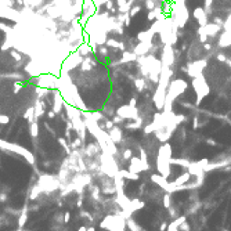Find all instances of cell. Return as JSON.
Masks as SVG:
<instances>
[{"mask_svg": "<svg viewBox=\"0 0 231 231\" xmlns=\"http://www.w3.org/2000/svg\"><path fill=\"white\" fill-rule=\"evenodd\" d=\"M141 11V6L140 4H136V6H133L130 9V11H129V15L130 17H134V15H137V14Z\"/></svg>", "mask_w": 231, "mask_h": 231, "instance_id": "4dcf8cb0", "label": "cell"}, {"mask_svg": "<svg viewBox=\"0 0 231 231\" xmlns=\"http://www.w3.org/2000/svg\"><path fill=\"white\" fill-rule=\"evenodd\" d=\"M112 122L115 123V125H121V123H123V118H121V116H118V115H115L112 118Z\"/></svg>", "mask_w": 231, "mask_h": 231, "instance_id": "f35d334b", "label": "cell"}, {"mask_svg": "<svg viewBox=\"0 0 231 231\" xmlns=\"http://www.w3.org/2000/svg\"><path fill=\"white\" fill-rule=\"evenodd\" d=\"M227 64H228V65L231 67V60H227Z\"/></svg>", "mask_w": 231, "mask_h": 231, "instance_id": "c3c4849f", "label": "cell"}, {"mask_svg": "<svg viewBox=\"0 0 231 231\" xmlns=\"http://www.w3.org/2000/svg\"><path fill=\"white\" fill-rule=\"evenodd\" d=\"M127 170L131 173H137V174H140L141 172H147L143 162H141V159L137 158V156H131V159L129 161V169Z\"/></svg>", "mask_w": 231, "mask_h": 231, "instance_id": "9c48e42d", "label": "cell"}, {"mask_svg": "<svg viewBox=\"0 0 231 231\" xmlns=\"http://www.w3.org/2000/svg\"><path fill=\"white\" fill-rule=\"evenodd\" d=\"M145 7L150 10H154L156 7H161V1H156V0H145Z\"/></svg>", "mask_w": 231, "mask_h": 231, "instance_id": "484cf974", "label": "cell"}, {"mask_svg": "<svg viewBox=\"0 0 231 231\" xmlns=\"http://www.w3.org/2000/svg\"><path fill=\"white\" fill-rule=\"evenodd\" d=\"M109 134V138L115 143V144H118V143H121V140H122L123 137V133H122V129L119 126H113L111 130L108 131Z\"/></svg>", "mask_w": 231, "mask_h": 231, "instance_id": "7c38bea8", "label": "cell"}, {"mask_svg": "<svg viewBox=\"0 0 231 231\" xmlns=\"http://www.w3.org/2000/svg\"><path fill=\"white\" fill-rule=\"evenodd\" d=\"M126 226L130 228V231H143L140 228V226H138V224H136V222H134V220H133L131 217L126 219Z\"/></svg>", "mask_w": 231, "mask_h": 231, "instance_id": "d4e9b609", "label": "cell"}, {"mask_svg": "<svg viewBox=\"0 0 231 231\" xmlns=\"http://www.w3.org/2000/svg\"><path fill=\"white\" fill-rule=\"evenodd\" d=\"M197 163H198V166H201L202 169H205L209 165V159L208 158H204V159H201V161H198Z\"/></svg>", "mask_w": 231, "mask_h": 231, "instance_id": "d590c367", "label": "cell"}, {"mask_svg": "<svg viewBox=\"0 0 231 231\" xmlns=\"http://www.w3.org/2000/svg\"><path fill=\"white\" fill-rule=\"evenodd\" d=\"M115 126V123L112 122V121H105V129H107V130H111V129H112V127Z\"/></svg>", "mask_w": 231, "mask_h": 231, "instance_id": "ab89813d", "label": "cell"}, {"mask_svg": "<svg viewBox=\"0 0 231 231\" xmlns=\"http://www.w3.org/2000/svg\"><path fill=\"white\" fill-rule=\"evenodd\" d=\"M213 1H214V0H205L204 10H205V13H206V15H210V14H212V4H213Z\"/></svg>", "mask_w": 231, "mask_h": 231, "instance_id": "83f0119b", "label": "cell"}, {"mask_svg": "<svg viewBox=\"0 0 231 231\" xmlns=\"http://www.w3.org/2000/svg\"><path fill=\"white\" fill-rule=\"evenodd\" d=\"M0 31H3L6 35H14V28L9 27V25H6L3 22H0Z\"/></svg>", "mask_w": 231, "mask_h": 231, "instance_id": "f1b7e54d", "label": "cell"}, {"mask_svg": "<svg viewBox=\"0 0 231 231\" xmlns=\"http://www.w3.org/2000/svg\"><path fill=\"white\" fill-rule=\"evenodd\" d=\"M206 144L212 145V147H216V145H217V143H216V141L213 140V138H208V140H206Z\"/></svg>", "mask_w": 231, "mask_h": 231, "instance_id": "7bdbcfd3", "label": "cell"}, {"mask_svg": "<svg viewBox=\"0 0 231 231\" xmlns=\"http://www.w3.org/2000/svg\"><path fill=\"white\" fill-rule=\"evenodd\" d=\"M151 50H154L152 42H138V43L134 46L133 53H134L137 57H144V55H147Z\"/></svg>", "mask_w": 231, "mask_h": 231, "instance_id": "ba28073f", "label": "cell"}, {"mask_svg": "<svg viewBox=\"0 0 231 231\" xmlns=\"http://www.w3.org/2000/svg\"><path fill=\"white\" fill-rule=\"evenodd\" d=\"M205 67H206V60H199V61L190 62L187 65V68L183 67V71L188 73L192 79H195V77H198L202 75V71L205 69Z\"/></svg>", "mask_w": 231, "mask_h": 231, "instance_id": "277c9868", "label": "cell"}, {"mask_svg": "<svg viewBox=\"0 0 231 231\" xmlns=\"http://www.w3.org/2000/svg\"><path fill=\"white\" fill-rule=\"evenodd\" d=\"M179 231H191V227H190V224L187 223V220L183 222L180 226H179Z\"/></svg>", "mask_w": 231, "mask_h": 231, "instance_id": "836d02e7", "label": "cell"}, {"mask_svg": "<svg viewBox=\"0 0 231 231\" xmlns=\"http://www.w3.org/2000/svg\"><path fill=\"white\" fill-rule=\"evenodd\" d=\"M119 176H122L123 179H127V180H138L140 176L137 174V173H131L129 170H119L118 172Z\"/></svg>", "mask_w": 231, "mask_h": 231, "instance_id": "44dd1931", "label": "cell"}, {"mask_svg": "<svg viewBox=\"0 0 231 231\" xmlns=\"http://www.w3.org/2000/svg\"><path fill=\"white\" fill-rule=\"evenodd\" d=\"M21 231H28V230H21Z\"/></svg>", "mask_w": 231, "mask_h": 231, "instance_id": "681fc988", "label": "cell"}, {"mask_svg": "<svg viewBox=\"0 0 231 231\" xmlns=\"http://www.w3.org/2000/svg\"><path fill=\"white\" fill-rule=\"evenodd\" d=\"M138 58L133 51H123L122 54V58H119L118 61H115V62H112L111 65H115V64H126V62H131V61H136V60Z\"/></svg>", "mask_w": 231, "mask_h": 231, "instance_id": "4fadbf2b", "label": "cell"}, {"mask_svg": "<svg viewBox=\"0 0 231 231\" xmlns=\"http://www.w3.org/2000/svg\"><path fill=\"white\" fill-rule=\"evenodd\" d=\"M136 104H137V100H136V98H130V101H129V105L136 108Z\"/></svg>", "mask_w": 231, "mask_h": 231, "instance_id": "f6af8a7d", "label": "cell"}, {"mask_svg": "<svg viewBox=\"0 0 231 231\" xmlns=\"http://www.w3.org/2000/svg\"><path fill=\"white\" fill-rule=\"evenodd\" d=\"M1 77L15 79V80H19V82H22V80H24V75H21V73H4V75H1Z\"/></svg>", "mask_w": 231, "mask_h": 231, "instance_id": "4316f807", "label": "cell"}, {"mask_svg": "<svg viewBox=\"0 0 231 231\" xmlns=\"http://www.w3.org/2000/svg\"><path fill=\"white\" fill-rule=\"evenodd\" d=\"M204 28V32H205V35L206 36H210V37H214V36H217V33L220 31H222V27H219V25H216V24H213L208 22V25H205Z\"/></svg>", "mask_w": 231, "mask_h": 231, "instance_id": "8fae6325", "label": "cell"}, {"mask_svg": "<svg viewBox=\"0 0 231 231\" xmlns=\"http://www.w3.org/2000/svg\"><path fill=\"white\" fill-rule=\"evenodd\" d=\"M213 24H216V25H219V27L223 28V25H224V21H223L220 17H214V18H213Z\"/></svg>", "mask_w": 231, "mask_h": 231, "instance_id": "8d00e7d4", "label": "cell"}, {"mask_svg": "<svg viewBox=\"0 0 231 231\" xmlns=\"http://www.w3.org/2000/svg\"><path fill=\"white\" fill-rule=\"evenodd\" d=\"M97 53H100L101 55L107 57V55H108V49L104 47V46H98V47H97Z\"/></svg>", "mask_w": 231, "mask_h": 231, "instance_id": "e575fe53", "label": "cell"}, {"mask_svg": "<svg viewBox=\"0 0 231 231\" xmlns=\"http://www.w3.org/2000/svg\"><path fill=\"white\" fill-rule=\"evenodd\" d=\"M192 87H194L195 93H197V105L201 104V101L204 100L205 97L210 93V89H209V85L205 80L204 75L192 79Z\"/></svg>", "mask_w": 231, "mask_h": 231, "instance_id": "7a4b0ae2", "label": "cell"}, {"mask_svg": "<svg viewBox=\"0 0 231 231\" xmlns=\"http://www.w3.org/2000/svg\"><path fill=\"white\" fill-rule=\"evenodd\" d=\"M105 46L107 47H109V49H118V50H122V51H126V46L123 44L122 42L116 40V39H107V42H105Z\"/></svg>", "mask_w": 231, "mask_h": 231, "instance_id": "2e32d148", "label": "cell"}, {"mask_svg": "<svg viewBox=\"0 0 231 231\" xmlns=\"http://www.w3.org/2000/svg\"><path fill=\"white\" fill-rule=\"evenodd\" d=\"M95 67V61L94 58H91V57H86V58L83 60V62H82L80 65V69L82 71H90V69H93Z\"/></svg>", "mask_w": 231, "mask_h": 231, "instance_id": "d6986e66", "label": "cell"}, {"mask_svg": "<svg viewBox=\"0 0 231 231\" xmlns=\"http://www.w3.org/2000/svg\"><path fill=\"white\" fill-rule=\"evenodd\" d=\"M168 226H169L168 223L163 222L162 224H161V227H159V231H166V230H168Z\"/></svg>", "mask_w": 231, "mask_h": 231, "instance_id": "b9f144b4", "label": "cell"}, {"mask_svg": "<svg viewBox=\"0 0 231 231\" xmlns=\"http://www.w3.org/2000/svg\"><path fill=\"white\" fill-rule=\"evenodd\" d=\"M162 202H163V206H165V209H170V204H172V201H170V194H166L163 195V199H162Z\"/></svg>", "mask_w": 231, "mask_h": 231, "instance_id": "f546056e", "label": "cell"}, {"mask_svg": "<svg viewBox=\"0 0 231 231\" xmlns=\"http://www.w3.org/2000/svg\"><path fill=\"white\" fill-rule=\"evenodd\" d=\"M134 86H136L137 91H143L147 87V83H145V79L144 77H137L134 80Z\"/></svg>", "mask_w": 231, "mask_h": 231, "instance_id": "cb8c5ba5", "label": "cell"}, {"mask_svg": "<svg viewBox=\"0 0 231 231\" xmlns=\"http://www.w3.org/2000/svg\"><path fill=\"white\" fill-rule=\"evenodd\" d=\"M187 85L186 80L183 79H176V80H172L170 85L168 87V93H166V100H165V105H163V112H173L172 107H173V101L176 100L180 94H183L184 91L187 90Z\"/></svg>", "mask_w": 231, "mask_h": 231, "instance_id": "6da1fadb", "label": "cell"}, {"mask_svg": "<svg viewBox=\"0 0 231 231\" xmlns=\"http://www.w3.org/2000/svg\"><path fill=\"white\" fill-rule=\"evenodd\" d=\"M138 150H140V159H141V162H143V165H144L145 170H148V169H150V163H148V155H147V152H145V150L143 148V147H138Z\"/></svg>", "mask_w": 231, "mask_h": 231, "instance_id": "603a6c76", "label": "cell"}, {"mask_svg": "<svg viewBox=\"0 0 231 231\" xmlns=\"http://www.w3.org/2000/svg\"><path fill=\"white\" fill-rule=\"evenodd\" d=\"M192 15H194V18L198 21L199 27L208 25V15H206V13H205V10L202 9V7H195L194 11H192Z\"/></svg>", "mask_w": 231, "mask_h": 231, "instance_id": "30bf717a", "label": "cell"}, {"mask_svg": "<svg viewBox=\"0 0 231 231\" xmlns=\"http://www.w3.org/2000/svg\"><path fill=\"white\" fill-rule=\"evenodd\" d=\"M198 35H199V42H201V43H206V39H208V36L205 35L204 28H202V27L198 28Z\"/></svg>", "mask_w": 231, "mask_h": 231, "instance_id": "1f68e13d", "label": "cell"}, {"mask_svg": "<svg viewBox=\"0 0 231 231\" xmlns=\"http://www.w3.org/2000/svg\"><path fill=\"white\" fill-rule=\"evenodd\" d=\"M0 17L6 19H10V21L19 22L22 19V14L18 13L17 10L10 9V7H0Z\"/></svg>", "mask_w": 231, "mask_h": 231, "instance_id": "52a82bcc", "label": "cell"}, {"mask_svg": "<svg viewBox=\"0 0 231 231\" xmlns=\"http://www.w3.org/2000/svg\"><path fill=\"white\" fill-rule=\"evenodd\" d=\"M87 231H94V228H93V227H90V228H87Z\"/></svg>", "mask_w": 231, "mask_h": 231, "instance_id": "7dc6e473", "label": "cell"}, {"mask_svg": "<svg viewBox=\"0 0 231 231\" xmlns=\"http://www.w3.org/2000/svg\"><path fill=\"white\" fill-rule=\"evenodd\" d=\"M131 156H133V151H131V150H129V148H127V150H125V151H123V154H122V158L125 159V161H130V159H131Z\"/></svg>", "mask_w": 231, "mask_h": 231, "instance_id": "d6a6232c", "label": "cell"}, {"mask_svg": "<svg viewBox=\"0 0 231 231\" xmlns=\"http://www.w3.org/2000/svg\"><path fill=\"white\" fill-rule=\"evenodd\" d=\"M216 58H217V61H220V62H227V57L223 53H219L217 55H216Z\"/></svg>", "mask_w": 231, "mask_h": 231, "instance_id": "74e56055", "label": "cell"}, {"mask_svg": "<svg viewBox=\"0 0 231 231\" xmlns=\"http://www.w3.org/2000/svg\"><path fill=\"white\" fill-rule=\"evenodd\" d=\"M217 46L220 49H226V47H230L231 46V32L224 31L220 35V39L217 42Z\"/></svg>", "mask_w": 231, "mask_h": 231, "instance_id": "5bb4252c", "label": "cell"}, {"mask_svg": "<svg viewBox=\"0 0 231 231\" xmlns=\"http://www.w3.org/2000/svg\"><path fill=\"white\" fill-rule=\"evenodd\" d=\"M145 206L144 202H141L138 198H134V199H131L130 202V209L131 212H136V210H140V209H143Z\"/></svg>", "mask_w": 231, "mask_h": 231, "instance_id": "7402d4cb", "label": "cell"}, {"mask_svg": "<svg viewBox=\"0 0 231 231\" xmlns=\"http://www.w3.org/2000/svg\"><path fill=\"white\" fill-rule=\"evenodd\" d=\"M83 60H85V57H82L77 51H72V53L62 61V65H61V73H69V71H72L73 68H76V67L82 65Z\"/></svg>", "mask_w": 231, "mask_h": 231, "instance_id": "3957f363", "label": "cell"}, {"mask_svg": "<svg viewBox=\"0 0 231 231\" xmlns=\"http://www.w3.org/2000/svg\"><path fill=\"white\" fill-rule=\"evenodd\" d=\"M204 49L206 51H210L212 50V44H210V43H204Z\"/></svg>", "mask_w": 231, "mask_h": 231, "instance_id": "ee69618b", "label": "cell"}, {"mask_svg": "<svg viewBox=\"0 0 231 231\" xmlns=\"http://www.w3.org/2000/svg\"><path fill=\"white\" fill-rule=\"evenodd\" d=\"M152 36H154V32L148 29V31H141L137 33V40L138 42H152Z\"/></svg>", "mask_w": 231, "mask_h": 231, "instance_id": "ac0fdd59", "label": "cell"}, {"mask_svg": "<svg viewBox=\"0 0 231 231\" xmlns=\"http://www.w3.org/2000/svg\"><path fill=\"white\" fill-rule=\"evenodd\" d=\"M10 55H11L13 58H15V60H17V61H19V60H21V54H18V53H17V51H15V50H13V51H11V53H10Z\"/></svg>", "mask_w": 231, "mask_h": 231, "instance_id": "60d3db41", "label": "cell"}, {"mask_svg": "<svg viewBox=\"0 0 231 231\" xmlns=\"http://www.w3.org/2000/svg\"><path fill=\"white\" fill-rule=\"evenodd\" d=\"M177 231H179V230H177Z\"/></svg>", "mask_w": 231, "mask_h": 231, "instance_id": "f907efd6", "label": "cell"}, {"mask_svg": "<svg viewBox=\"0 0 231 231\" xmlns=\"http://www.w3.org/2000/svg\"><path fill=\"white\" fill-rule=\"evenodd\" d=\"M77 53L82 55V57H90L93 53H94V50H93V47H91L89 43H82L80 46H79V49H77Z\"/></svg>", "mask_w": 231, "mask_h": 231, "instance_id": "9a60e30c", "label": "cell"}, {"mask_svg": "<svg viewBox=\"0 0 231 231\" xmlns=\"http://www.w3.org/2000/svg\"><path fill=\"white\" fill-rule=\"evenodd\" d=\"M115 115H118L123 119H133L136 121L138 118V109L134 108V107H130V105H121L116 111H115Z\"/></svg>", "mask_w": 231, "mask_h": 231, "instance_id": "5b68a950", "label": "cell"}, {"mask_svg": "<svg viewBox=\"0 0 231 231\" xmlns=\"http://www.w3.org/2000/svg\"><path fill=\"white\" fill-rule=\"evenodd\" d=\"M198 127V118H194V129Z\"/></svg>", "mask_w": 231, "mask_h": 231, "instance_id": "bcb514c9", "label": "cell"}, {"mask_svg": "<svg viewBox=\"0 0 231 231\" xmlns=\"http://www.w3.org/2000/svg\"><path fill=\"white\" fill-rule=\"evenodd\" d=\"M190 161L188 159H183V158H173L170 159V165H179V166H181V168H187L188 169V166H190Z\"/></svg>", "mask_w": 231, "mask_h": 231, "instance_id": "ffe728a7", "label": "cell"}, {"mask_svg": "<svg viewBox=\"0 0 231 231\" xmlns=\"http://www.w3.org/2000/svg\"><path fill=\"white\" fill-rule=\"evenodd\" d=\"M161 62H162V65H166L169 68H172V65L174 64V50H173V46H170V44L163 46Z\"/></svg>", "mask_w": 231, "mask_h": 231, "instance_id": "8992f818", "label": "cell"}, {"mask_svg": "<svg viewBox=\"0 0 231 231\" xmlns=\"http://www.w3.org/2000/svg\"><path fill=\"white\" fill-rule=\"evenodd\" d=\"M151 180L154 181L155 184H158L161 188H163V190H165V188L168 187V184H169L168 179H165L163 176H161L159 173H156V174H152V176H151Z\"/></svg>", "mask_w": 231, "mask_h": 231, "instance_id": "e0dca14e", "label": "cell"}]
</instances>
